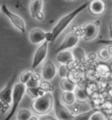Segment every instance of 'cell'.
Instances as JSON below:
<instances>
[{
	"label": "cell",
	"instance_id": "20",
	"mask_svg": "<svg viewBox=\"0 0 112 120\" xmlns=\"http://www.w3.org/2000/svg\"><path fill=\"white\" fill-rule=\"evenodd\" d=\"M33 75V70H26L25 72L22 73L21 76H20V82H23V83H26L27 82L30 80V78Z\"/></svg>",
	"mask_w": 112,
	"mask_h": 120
},
{
	"label": "cell",
	"instance_id": "24",
	"mask_svg": "<svg viewBox=\"0 0 112 120\" xmlns=\"http://www.w3.org/2000/svg\"><path fill=\"white\" fill-rule=\"evenodd\" d=\"M29 120H39V117H35V116H32V117L29 118Z\"/></svg>",
	"mask_w": 112,
	"mask_h": 120
},
{
	"label": "cell",
	"instance_id": "27",
	"mask_svg": "<svg viewBox=\"0 0 112 120\" xmlns=\"http://www.w3.org/2000/svg\"><path fill=\"white\" fill-rule=\"evenodd\" d=\"M0 9H1V8H0Z\"/></svg>",
	"mask_w": 112,
	"mask_h": 120
},
{
	"label": "cell",
	"instance_id": "18",
	"mask_svg": "<svg viewBox=\"0 0 112 120\" xmlns=\"http://www.w3.org/2000/svg\"><path fill=\"white\" fill-rule=\"evenodd\" d=\"M32 116V111L27 109H21L18 113V120H29Z\"/></svg>",
	"mask_w": 112,
	"mask_h": 120
},
{
	"label": "cell",
	"instance_id": "16",
	"mask_svg": "<svg viewBox=\"0 0 112 120\" xmlns=\"http://www.w3.org/2000/svg\"><path fill=\"white\" fill-rule=\"evenodd\" d=\"M75 97L77 100L81 101V102H86V101L89 100V95L87 94L86 90L82 88H80V87H76L75 90Z\"/></svg>",
	"mask_w": 112,
	"mask_h": 120
},
{
	"label": "cell",
	"instance_id": "19",
	"mask_svg": "<svg viewBox=\"0 0 112 120\" xmlns=\"http://www.w3.org/2000/svg\"><path fill=\"white\" fill-rule=\"evenodd\" d=\"M99 57L103 60H108L109 59H110L112 56V53L109 50V48L108 47H103L102 49H100L98 53Z\"/></svg>",
	"mask_w": 112,
	"mask_h": 120
},
{
	"label": "cell",
	"instance_id": "12",
	"mask_svg": "<svg viewBox=\"0 0 112 120\" xmlns=\"http://www.w3.org/2000/svg\"><path fill=\"white\" fill-rule=\"evenodd\" d=\"M56 74L57 69L53 62L50 60H46L42 69V78L45 81H51L54 78Z\"/></svg>",
	"mask_w": 112,
	"mask_h": 120
},
{
	"label": "cell",
	"instance_id": "23",
	"mask_svg": "<svg viewBox=\"0 0 112 120\" xmlns=\"http://www.w3.org/2000/svg\"><path fill=\"white\" fill-rule=\"evenodd\" d=\"M59 75L62 78H67V75H68V70H67V65H64V64H61V66L59 68Z\"/></svg>",
	"mask_w": 112,
	"mask_h": 120
},
{
	"label": "cell",
	"instance_id": "11",
	"mask_svg": "<svg viewBox=\"0 0 112 120\" xmlns=\"http://www.w3.org/2000/svg\"><path fill=\"white\" fill-rule=\"evenodd\" d=\"M98 26L94 22H89L83 26V39L86 41L94 40L98 34Z\"/></svg>",
	"mask_w": 112,
	"mask_h": 120
},
{
	"label": "cell",
	"instance_id": "5",
	"mask_svg": "<svg viewBox=\"0 0 112 120\" xmlns=\"http://www.w3.org/2000/svg\"><path fill=\"white\" fill-rule=\"evenodd\" d=\"M54 110H55L56 117L59 120H76V116L73 115L66 107L63 105L59 97V91L56 90L54 95Z\"/></svg>",
	"mask_w": 112,
	"mask_h": 120
},
{
	"label": "cell",
	"instance_id": "13",
	"mask_svg": "<svg viewBox=\"0 0 112 120\" xmlns=\"http://www.w3.org/2000/svg\"><path fill=\"white\" fill-rule=\"evenodd\" d=\"M89 8L94 15H102L105 11L106 5L102 0H92L89 4Z\"/></svg>",
	"mask_w": 112,
	"mask_h": 120
},
{
	"label": "cell",
	"instance_id": "14",
	"mask_svg": "<svg viewBox=\"0 0 112 120\" xmlns=\"http://www.w3.org/2000/svg\"><path fill=\"white\" fill-rule=\"evenodd\" d=\"M74 60H75V56H74L73 53L67 50L61 51V52L58 53V55H57V60H58V62L64 64V65L69 64Z\"/></svg>",
	"mask_w": 112,
	"mask_h": 120
},
{
	"label": "cell",
	"instance_id": "3",
	"mask_svg": "<svg viewBox=\"0 0 112 120\" xmlns=\"http://www.w3.org/2000/svg\"><path fill=\"white\" fill-rule=\"evenodd\" d=\"M27 87L26 85L23 82H17L14 85L13 88V96H12V105H11V109L10 110V113L7 115V117L4 120H11L12 118L15 113L17 111V109L19 105L20 102L23 98L24 95L26 91Z\"/></svg>",
	"mask_w": 112,
	"mask_h": 120
},
{
	"label": "cell",
	"instance_id": "7",
	"mask_svg": "<svg viewBox=\"0 0 112 120\" xmlns=\"http://www.w3.org/2000/svg\"><path fill=\"white\" fill-rule=\"evenodd\" d=\"M48 43H49L48 40L44 41L36 50V52L34 53V56H33V65H32V69L33 70L35 69L43 60L46 59V53H47V48H48Z\"/></svg>",
	"mask_w": 112,
	"mask_h": 120
},
{
	"label": "cell",
	"instance_id": "10",
	"mask_svg": "<svg viewBox=\"0 0 112 120\" xmlns=\"http://www.w3.org/2000/svg\"><path fill=\"white\" fill-rule=\"evenodd\" d=\"M43 5V0H31L29 8L30 13L33 19H36L38 20H42L44 19Z\"/></svg>",
	"mask_w": 112,
	"mask_h": 120
},
{
	"label": "cell",
	"instance_id": "6",
	"mask_svg": "<svg viewBox=\"0 0 112 120\" xmlns=\"http://www.w3.org/2000/svg\"><path fill=\"white\" fill-rule=\"evenodd\" d=\"M1 10H2V11L4 13V15H5L7 18H9V19L11 20V24L16 27L18 30L19 31L21 34H26V27L25 20H24L22 18L19 17L18 14L14 13L12 11H11L5 4H2Z\"/></svg>",
	"mask_w": 112,
	"mask_h": 120
},
{
	"label": "cell",
	"instance_id": "8",
	"mask_svg": "<svg viewBox=\"0 0 112 120\" xmlns=\"http://www.w3.org/2000/svg\"><path fill=\"white\" fill-rule=\"evenodd\" d=\"M80 40V36L78 34L75 33V32H71L67 34L65 38V40L63 41L61 45L57 49H56L55 53H60L61 51L64 50H67V49H70V48H73L75 47L78 44Z\"/></svg>",
	"mask_w": 112,
	"mask_h": 120
},
{
	"label": "cell",
	"instance_id": "2",
	"mask_svg": "<svg viewBox=\"0 0 112 120\" xmlns=\"http://www.w3.org/2000/svg\"><path fill=\"white\" fill-rule=\"evenodd\" d=\"M53 105V96L50 92H46L36 97L33 102L32 108L37 114L46 115L49 112Z\"/></svg>",
	"mask_w": 112,
	"mask_h": 120
},
{
	"label": "cell",
	"instance_id": "22",
	"mask_svg": "<svg viewBox=\"0 0 112 120\" xmlns=\"http://www.w3.org/2000/svg\"><path fill=\"white\" fill-rule=\"evenodd\" d=\"M89 120H106V117L101 111H96L91 114Z\"/></svg>",
	"mask_w": 112,
	"mask_h": 120
},
{
	"label": "cell",
	"instance_id": "1",
	"mask_svg": "<svg viewBox=\"0 0 112 120\" xmlns=\"http://www.w3.org/2000/svg\"><path fill=\"white\" fill-rule=\"evenodd\" d=\"M88 6H89V3H84L83 4H82L81 6H79L78 8H76L75 10H74L73 11H71L70 13L67 14L64 17L61 18V19L57 22V24H56L55 26H54V27L53 28V31L49 34L48 41H49V42H53L56 38L59 36L60 34L66 29L67 27L68 26V25L72 22L73 19H74L80 12H82L84 9H86Z\"/></svg>",
	"mask_w": 112,
	"mask_h": 120
},
{
	"label": "cell",
	"instance_id": "4",
	"mask_svg": "<svg viewBox=\"0 0 112 120\" xmlns=\"http://www.w3.org/2000/svg\"><path fill=\"white\" fill-rule=\"evenodd\" d=\"M16 81V75L11 79V81L4 86L2 90H0V109L5 110L10 104H12V96H13L14 82Z\"/></svg>",
	"mask_w": 112,
	"mask_h": 120
},
{
	"label": "cell",
	"instance_id": "17",
	"mask_svg": "<svg viewBox=\"0 0 112 120\" xmlns=\"http://www.w3.org/2000/svg\"><path fill=\"white\" fill-rule=\"evenodd\" d=\"M63 101L67 104H73L77 100L75 91H64L62 93Z\"/></svg>",
	"mask_w": 112,
	"mask_h": 120
},
{
	"label": "cell",
	"instance_id": "26",
	"mask_svg": "<svg viewBox=\"0 0 112 120\" xmlns=\"http://www.w3.org/2000/svg\"><path fill=\"white\" fill-rule=\"evenodd\" d=\"M51 120H53V119H51Z\"/></svg>",
	"mask_w": 112,
	"mask_h": 120
},
{
	"label": "cell",
	"instance_id": "15",
	"mask_svg": "<svg viewBox=\"0 0 112 120\" xmlns=\"http://www.w3.org/2000/svg\"><path fill=\"white\" fill-rule=\"evenodd\" d=\"M60 87L64 91H75L77 85L68 78H63L60 82Z\"/></svg>",
	"mask_w": 112,
	"mask_h": 120
},
{
	"label": "cell",
	"instance_id": "9",
	"mask_svg": "<svg viewBox=\"0 0 112 120\" xmlns=\"http://www.w3.org/2000/svg\"><path fill=\"white\" fill-rule=\"evenodd\" d=\"M50 33H46L41 28H33L29 34V40L33 44H40L48 40Z\"/></svg>",
	"mask_w": 112,
	"mask_h": 120
},
{
	"label": "cell",
	"instance_id": "25",
	"mask_svg": "<svg viewBox=\"0 0 112 120\" xmlns=\"http://www.w3.org/2000/svg\"><path fill=\"white\" fill-rule=\"evenodd\" d=\"M111 69H112V65H111Z\"/></svg>",
	"mask_w": 112,
	"mask_h": 120
},
{
	"label": "cell",
	"instance_id": "21",
	"mask_svg": "<svg viewBox=\"0 0 112 120\" xmlns=\"http://www.w3.org/2000/svg\"><path fill=\"white\" fill-rule=\"evenodd\" d=\"M26 85L27 89L33 90V89H37V88L39 87V85H40V82H39V81L35 78V76L33 75V76L30 78V80L26 83Z\"/></svg>",
	"mask_w": 112,
	"mask_h": 120
}]
</instances>
